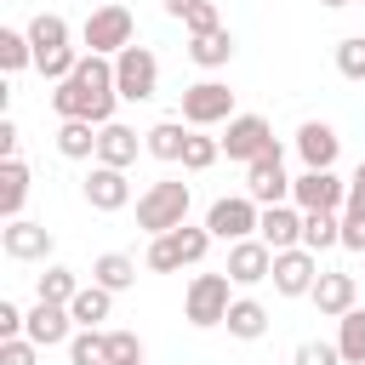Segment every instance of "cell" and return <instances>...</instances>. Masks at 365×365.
<instances>
[{"label": "cell", "instance_id": "obj_1", "mask_svg": "<svg viewBox=\"0 0 365 365\" xmlns=\"http://www.w3.org/2000/svg\"><path fill=\"white\" fill-rule=\"evenodd\" d=\"M114 103H120L114 57H97V51H86L80 68H74L68 80L51 86V114H57V120H91V125H108V120H114Z\"/></svg>", "mask_w": 365, "mask_h": 365}, {"label": "cell", "instance_id": "obj_2", "mask_svg": "<svg viewBox=\"0 0 365 365\" xmlns=\"http://www.w3.org/2000/svg\"><path fill=\"white\" fill-rule=\"evenodd\" d=\"M188 182H177V177H160V182H148L143 194H137V228L143 234H171V228H182L188 222Z\"/></svg>", "mask_w": 365, "mask_h": 365}, {"label": "cell", "instance_id": "obj_3", "mask_svg": "<svg viewBox=\"0 0 365 365\" xmlns=\"http://www.w3.org/2000/svg\"><path fill=\"white\" fill-rule=\"evenodd\" d=\"M137 40V17L125 0H108V6H91L86 23H80V46H91L97 57H120L125 46Z\"/></svg>", "mask_w": 365, "mask_h": 365}, {"label": "cell", "instance_id": "obj_4", "mask_svg": "<svg viewBox=\"0 0 365 365\" xmlns=\"http://www.w3.org/2000/svg\"><path fill=\"white\" fill-rule=\"evenodd\" d=\"M228 302H234V279H228V268H222V274H194L188 291H182V319H188L194 331H211V325L228 319Z\"/></svg>", "mask_w": 365, "mask_h": 365}, {"label": "cell", "instance_id": "obj_5", "mask_svg": "<svg viewBox=\"0 0 365 365\" xmlns=\"http://www.w3.org/2000/svg\"><path fill=\"white\" fill-rule=\"evenodd\" d=\"M114 86H120V103H148V97L160 91V57L131 40V46L114 57Z\"/></svg>", "mask_w": 365, "mask_h": 365}, {"label": "cell", "instance_id": "obj_6", "mask_svg": "<svg viewBox=\"0 0 365 365\" xmlns=\"http://www.w3.org/2000/svg\"><path fill=\"white\" fill-rule=\"evenodd\" d=\"M182 120L188 125H200V131H211V125H228L234 120V91L222 86V80H194V86H182Z\"/></svg>", "mask_w": 365, "mask_h": 365}, {"label": "cell", "instance_id": "obj_7", "mask_svg": "<svg viewBox=\"0 0 365 365\" xmlns=\"http://www.w3.org/2000/svg\"><path fill=\"white\" fill-rule=\"evenodd\" d=\"M257 222H262V205L251 200V194H222V200H211V211H205V228L217 234V240H251L257 234Z\"/></svg>", "mask_w": 365, "mask_h": 365}, {"label": "cell", "instance_id": "obj_8", "mask_svg": "<svg viewBox=\"0 0 365 365\" xmlns=\"http://www.w3.org/2000/svg\"><path fill=\"white\" fill-rule=\"evenodd\" d=\"M274 148H279V143H274V125H268L262 114H234L228 131H222V154L240 160V165H251V160H262V154H274Z\"/></svg>", "mask_w": 365, "mask_h": 365}, {"label": "cell", "instance_id": "obj_9", "mask_svg": "<svg viewBox=\"0 0 365 365\" xmlns=\"http://www.w3.org/2000/svg\"><path fill=\"white\" fill-rule=\"evenodd\" d=\"M291 205H302V211H342L348 205V177H336V165L331 171L302 165V177L291 182Z\"/></svg>", "mask_w": 365, "mask_h": 365}, {"label": "cell", "instance_id": "obj_10", "mask_svg": "<svg viewBox=\"0 0 365 365\" xmlns=\"http://www.w3.org/2000/svg\"><path fill=\"white\" fill-rule=\"evenodd\" d=\"M0 251H6L11 262H51L57 240H51L46 222H34V217H11V222L0 228Z\"/></svg>", "mask_w": 365, "mask_h": 365}, {"label": "cell", "instance_id": "obj_11", "mask_svg": "<svg viewBox=\"0 0 365 365\" xmlns=\"http://www.w3.org/2000/svg\"><path fill=\"white\" fill-rule=\"evenodd\" d=\"M291 182L297 177H285V148H274V154H262V160L245 165V194L257 205H285L291 200Z\"/></svg>", "mask_w": 365, "mask_h": 365}, {"label": "cell", "instance_id": "obj_12", "mask_svg": "<svg viewBox=\"0 0 365 365\" xmlns=\"http://www.w3.org/2000/svg\"><path fill=\"white\" fill-rule=\"evenodd\" d=\"M80 200H86L91 211H125V205H131V177H125L120 165L91 160V171H86V182H80Z\"/></svg>", "mask_w": 365, "mask_h": 365}, {"label": "cell", "instance_id": "obj_13", "mask_svg": "<svg viewBox=\"0 0 365 365\" xmlns=\"http://www.w3.org/2000/svg\"><path fill=\"white\" fill-rule=\"evenodd\" d=\"M274 291L279 297H308L314 291V279H319V251H308V245H291V251H274Z\"/></svg>", "mask_w": 365, "mask_h": 365}, {"label": "cell", "instance_id": "obj_14", "mask_svg": "<svg viewBox=\"0 0 365 365\" xmlns=\"http://www.w3.org/2000/svg\"><path fill=\"white\" fill-rule=\"evenodd\" d=\"M268 274H274V245H268L262 234H251V240H234V245H228V279H234L240 291L262 285Z\"/></svg>", "mask_w": 365, "mask_h": 365}, {"label": "cell", "instance_id": "obj_15", "mask_svg": "<svg viewBox=\"0 0 365 365\" xmlns=\"http://www.w3.org/2000/svg\"><path fill=\"white\" fill-rule=\"evenodd\" d=\"M74 331H80V325H74L68 302H40V297H34V308H29V319H23V336H29V342H40V348H68Z\"/></svg>", "mask_w": 365, "mask_h": 365}, {"label": "cell", "instance_id": "obj_16", "mask_svg": "<svg viewBox=\"0 0 365 365\" xmlns=\"http://www.w3.org/2000/svg\"><path fill=\"white\" fill-rule=\"evenodd\" d=\"M308 302L319 308V319H342L348 308H359V285H354V274H348V268H319V279H314Z\"/></svg>", "mask_w": 365, "mask_h": 365}, {"label": "cell", "instance_id": "obj_17", "mask_svg": "<svg viewBox=\"0 0 365 365\" xmlns=\"http://www.w3.org/2000/svg\"><path fill=\"white\" fill-rule=\"evenodd\" d=\"M297 154H302V165L331 171V165H336V154H342L336 125H325V120H302V125H297Z\"/></svg>", "mask_w": 365, "mask_h": 365}, {"label": "cell", "instance_id": "obj_18", "mask_svg": "<svg viewBox=\"0 0 365 365\" xmlns=\"http://www.w3.org/2000/svg\"><path fill=\"white\" fill-rule=\"evenodd\" d=\"M137 154H148V148H143V137H137L131 125H120V120L97 125V160H103V165L131 171V165H137Z\"/></svg>", "mask_w": 365, "mask_h": 365}, {"label": "cell", "instance_id": "obj_19", "mask_svg": "<svg viewBox=\"0 0 365 365\" xmlns=\"http://www.w3.org/2000/svg\"><path fill=\"white\" fill-rule=\"evenodd\" d=\"M257 234L274 245V251H291V245H302V205H262V222H257Z\"/></svg>", "mask_w": 365, "mask_h": 365}, {"label": "cell", "instance_id": "obj_20", "mask_svg": "<svg viewBox=\"0 0 365 365\" xmlns=\"http://www.w3.org/2000/svg\"><path fill=\"white\" fill-rule=\"evenodd\" d=\"M188 120H154L148 131H143V148L154 154V160H165V165H182V143H188Z\"/></svg>", "mask_w": 365, "mask_h": 365}, {"label": "cell", "instance_id": "obj_21", "mask_svg": "<svg viewBox=\"0 0 365 365\" xmlns=\"http://www.w3.org/2000/svg\"><path fill=\"white\" fill-rule=\"evenodd\" d=\"M68 314H74V325H86V331H103V319L114 314V291L91 279V285H80V291H74Z\"/></svg>", "mask_w": 365, "mask_h": 365}, {"label": "cell", "instance_id": "obj_22", "mask_svg": "<svg viewBox=\"0 0 365 365\" xmlns=\"http://www.w3.org/2000/svg\"><path fill=\"white\" fill-rule=\"evenodd\" d=\"M68 40H74V29H68V17H63V11H34V17H29V46H34V63H40L46 51L68 46Z\"/></svg>", "mask_w": 365, "mask_h": 365}, {"label": "cell", "instance_id": "obj_23", "mask_svg": "<svg viewBox=\"0 0 365 365\" xmlns=\"http://www.w3.org/2000/svg\"><path fill=\"white\" fill-rule=\"evenodd\" d=\"M29 165L23 160H0V217L11 222V217H23V205H29Z\"/></svg>", "mask_w": 365, "mask_h": 365}, {"label": "cell", "instance_id": "obj_24", "mask_svg": "<svg viewBox=\"0 0 365 365\" xmlns=\"http://www.w3.org/2000/svg\"><path fill=\"white\" fill-rule=\"evenodd\" d=\"M228 57H234V34H228V29L188 34V63H194V68H228Z\"/></svg>", "mask_w": 365, "mask_h": 365}, {"label": "cell", "instance_id": "obj_25", "mask_svg": "<svg viewBox=\"0 0 365 365\" xmlns=\"http://www.w3.org/2000/svg\"><path fill=\"white\" fill-rule=\"evenodd\" d=\"M222 325H228V336H240V342H257V336L268 331V308H262L257 297H234Z\"/></svg>", "mask_w": 365, "mask_h": 365}, {"label": "cell", "instance_id": "obj_26", "mask_svg": "<svg viewBox=\"0 0 365 365\" xmlns=\"http://www.w3.org/2000/svg\"><path fill=\"white\" fill-rule=\"evenodd\" d=\"M57 154L63 160H97V125L91 120H57Z\"/></svg>", "mask_w": 365, "mask_h": 365}, {"label": "cell", "instance_id": "obj_27", "mask_svg": "<svg viewBox=\"0 0 365 365\" xmlns=\"http://www.w3.org/2000/svg\"><path fill=\"white\" fill-rule=\"evenodd\" d=\"M91 279H97V285H108V291L120 297V291H131V285H137V257H125V251H103V257L91 262Z\"/></svg>", "mask_w": 365, "mask_h": 365}, {"label": "cell", "instance_id": "obj_28", "mask_svg": "<svg viewBox=\"0 0 365 365\" xmlns=\"http://www.w3.org/2000/svg\"><path fill=\"white\" fill-rule=\"evenodd\" d=\"M302 245L308 251L342 245V211H302Z\"/></svg>", "mask_w": 365, "mask_h": 365}, {"label": "cell", "instance_id": "obj_29", "mask_svg": "<svg viewBox=\"0 0 365 365\" xmlns=\"http://www.w3.org/2000/svg\"><path fill=\"white\" fill-rule=\"evenodd\" d=\"M74 291H80V274L63 268V262H46V274L34 279V297L40 302H74Z\"/></svg>", "mask_w": 365, "mask_h": 365}, {"label": "cell", "instance_id": "obj_30", "mask_svg": "<svg viewBox=\"0 0 365 365\" xmlns=\"http://www.w3.org/2000/svg\"><path fill=\"white\" fill-rule=\"evenodd\" d=\"M336 348H342L348 365H365V308H348L336 319Z\"/></svg>", "mask_w": 365, "mask_h": 365}, {"label": "cell", "instance_id": "obj_31", "mask_svg": "<svg viewBox=\"0 0 365 365\" xmlns=\"http://www.w3.org/2000/svg\"><path fill=\"white\" fill-rule=\"evenodd\" d=\"M0 68H6V74H23V68H34L29 29H0Z\"/></svg>", "mask_w": 365, "mask_h": 365}, {"label": "cell", "instance_id": "obj_32", "mask_svg": "<svg viewBox=\"0 0 365 365\" xmlns=\"http://www.w3.org/2000/svg\"><path fill=\"white\" fill-rule=\"evenodd\" d=\"M217 154H222V137H205L200 125L188 131V143H182V171H211L217 165Z\"/></svg>", "mask_w": 365, "mask_h": 365}, {"label": "cell", "instance_id": "obj_33", "mask_svg": "<svg viewBox=\"0 0 365 365\" xmlns=\"http://www.w3.org/2000/svg\"><path fill=\"white\" fill-rule=\"evenodd\" d=\"M171 234H177L182 268H200V262H205V251H211V240H217V234H211L205 222H182V228H171Z\"/></svg>", "mask_w": 365, "mask_h": 365}, {"label": "cell", "instance_id": "obj_34", "mask_svg": "<svg viewBox=\"0 0 365 365\" xmlns=\"http://www.w3.org/2000/svg\"><path fill=\"white\" fill-rule=\"evenodd\" d=\"M68 365H108V336L80 325V331L68 336Z\"/></svg>", "mask_w": 365, "mask_h": 365}, {"label": "cell", "instance_id": "obj_35", "mask_svg": "<svg viewBox=\"0 0 365 365\" xmlns=\"http://www.w3.org/2000/svg\"><path fill=\"white\" fill-rule=\"evenodd\" d=\"M143 268H154V274H177V268H182V251H177V234H148V251H143Z\"/></svg>", "mask_w": 365, "mask_h": 365}, {"label": "cell", "instance_id": "obj_36", "mask_svg": "<svg viewBox=\"0 0 365 365\" xmlns=\"http://www.w3.org/2000/svg\"><path fill=\"white\" fill-rule=\"evenodd\" d=\"M336 74L342 80H365V34L336 40Z\"/></svg>", "mask_w": 365, "mask_h": 365}, {"label": "cell", "instance_id": "obj_37", "mask_svg": "<svg viewBox=\"0 0 365 365\" xmlns=\"http://www.w3.org/2000/svg\"><path fill=\"white\" fill-rule=\"evenodd\" d=\"M291 365H348V359H342V348H336V342H314V336H308V342H297Z\"/></svg>", "mask_w": 365, "mask_h": 365}, {"label": "cell", "instance_id": "obj_38", "mask_svg": "<svg viewBox=\"0 0 365 365\" xmlns=\"http://www.w3.org/2000/svg\"><path fill=\"white\" fill-rule=\"evenodd\" d=\"M182 29H188V34H211V29H222V11H217V0H194V6L182 11Z\"/></svg>", "mask_w": 365, "mask_h": 365}, {"label": "cell", "instance_id": "obj_39", "mask_svg": "<svg viewBox=\"0 0 365 365\" xmlns=\"http://www.w3.org/2000/svg\"><path fill=\"white\" fill-rule=\"evenodd\" d=\"M103 336H108V365L143 359V336H137V331H103Z\"/></svg>", "mask_w": 365, "mask_h": 365}, {"label": "cell", "instance_id": "obj_40", "mask_svg": "<svg viewBox=\"0 0 365 365\" xmlns=\"http://www.w3.org/2000/svg\"><path fill=\"white\" fill-rule=\"evenodd\" d=\"M0 365H40V342H29V336H6V342H0Z\"/></svg>", "mask_w": 365, "mask_h": 365}, {"label": "cell", "instance_id": "obj_41", "mask_svg": "<svg viewBox=\"0 0 365 365\" xmlns=\"http://www.w3.org/2000/svg\"><path fill=\"white\" fill-rule=\"evenodd\" d=\"M23 319H29V314H23L11 297H0V342H6V336H23Z\"/></svg>", "mask_w": 365, "mask_h": 365}, {"label": "cell", "instance_id": "obj_42", "mask_svg": "<svg viewBox=\"0 0 365 365\" xmlns=\"http://www.w3.org/2000/svg\"><path fill=\"white\" fill-rule=\"evenodd\" d=\"M342 251H365V217L342 211Z\"/></svg>", "mask_w": 365, "mask_h": 365}, {"label": "cell", "instance_id": "obj_43", "mask_svg": "<svg viewBox=\"0 0 365 365\" xmlns=\"http://www.w3.org/2000/svg\"><path fill=\"white\" fill-rule=\"evenodd\" d=\"M342 211H354V217H365V160L354 165V177H348V205Z\"/></svg>", "mask_w": 365, "mask_h": 365}, {"label": "cell", "instance_id": "obj_44", "mask_svg": "<svg viewBox=\"0 0 365 365\" xmlns=\"http://www.w3.org/2000/svg\"><path fill=\"white\" fill-rule=\"evenodd\" d=\"M17 120H0V160H17Z\"/></svg>", "mask_w": 365, "mask_h": 365}, {"label": "cell", "instance_id": "obj_45", "mask_svg": "<svg viewBox=\"0 0 365 365\" xmlns=\"http://www.w3.org/2000/svg\"><path fill=\"white\" fill-rule=\"evenodd\" d=\"M160 6H165V17H177V23H182V11H188L194 0H160Z\"/></svg>", "mask_w": 365, "mask_h": 365}, {"label": "cell", "instance_id": "obj_46", "mask_svg": "<svg viewBox=\"0 0 365 365\" xmlns=\"http://www.w3.org/2000/svg\"><path fill=\"white\" fill-rule=\"evenodd\" d=\"M319 6H331V11H336V6H354V0H319Z\"/></svg>", "mask_w": 365, "mask_h": 365}, {"label": "cell", "instance_id": "obj_47", "mask_svg": "<svg viewBox=\"0 0 365 365\" xmlns=\"http://www.w3.org/2000/svg\"><path fill=\"white\" fill-rule=\"evenodd\" d=\"M120 365H143V359H120Z\"/></svg>", "mask_w": 365, "mask_h": 365}, {"label": "cell", "instance_id": "obj_48", "mask_svg": "<svg viewBox=\"0 0 365 365\" xmlns=\"http://www.w3.org/2000/svg\"><path fill=\"white\" fill-rule=\"evenodd\" d=\"M91 6H108V0H91Z\"/></svg>", "mask_w": 365, "mask_h": 365}, {"label": "cell", "instance_id": "obj_49", "mask_svg": "<svg viewBox=\"0 0 365 365\" xmlns=\"http://www.w3.org/2000/svg\"><path fill=\"white\" fill-rule=\"evenodd\" d=\"M359 6H365V0H359Z\"/></svg>", "mask_w": 365, "mask_h": 365}]
</instances>
